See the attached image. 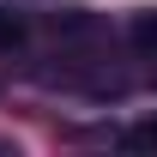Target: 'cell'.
Returning a JSON list of instances; mask_svg holds the SVG:
<instances>
[{"label":"cell","mask_w":157,"mask_h":157,"mask_svg":"<svg viewBox=\"0 0 157 157\" xmlns=\"http://www.w3.org/2000/svg\"><path fill=\"white\" fill-rule=\"evenodd\" d=\"M127 36H133V48H139V55H157V12H133Z\"/></svg>","instance_id":"obj_1"},{"label":"cell","mask_w":157,"mask_h":157,"mask_svg":"<svg viewBox=\"0 0 157 157\" xmlns=\"http://www.w3.org/2000/svg\"><path fill=\"white\" fill-rule=\"evenodd\" d=\"M24 36V24L12 18V12H6V6H0V48H12V42Z\"/></svg>","instance_id":"obj_3"},{"label":"cell","mask_w":157,"mask_h":157,"mask_svg":"<svg viewBox=\"0 0 157 157\" xmlns=\"http://www.w3.org/2000/svg\"><path fill=\"white\" fill-rule=\"evenodd\" d=\"M127 151H157V115L139 121V127H127Z\"/></svg>","instance_id":"obj_2"}]
</instances>
